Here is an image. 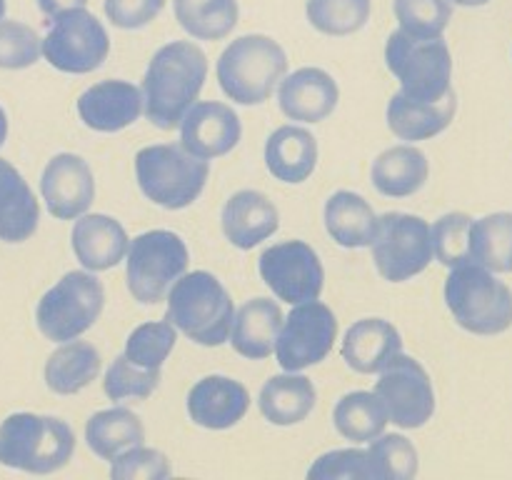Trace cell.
I'll return each instance as SVG.
<instances>
[{"label": "cell", "mask_w": 512, "mask_h": 480, "mask_svg": "<svg viewBox=\"0 0 512 480\" xmlns=\"http://www.w3.org/2000/svg\"><path fill=\"white\" fill-rule=\"evenodd\" d=\"M208 78V58L188 40L163 45L143 78V113L155 128L175 130L198 100Z\"/></svg>", "instance_id": "6da1fadb"}, {"label": "cell", "mask_w": 512, "mask_h": 480, "mask_svg": "<svg viewBox=\"0 0 512 480\" xmlns=\"http://www.w3.org/2000/svg\"><path fill=\"white\" fill-rule=\"evenodd\" d=\"M233 315L235 305L228 290L208 270L183 273L168 290L165 320L205 348H218L230 338Z\"/></svg>", "instance_id": "7a4b0ae2"}, {"label": "cell", "mask_w": 512, "mask_h": 480, "mask_svg": "<svg viewBox=\"0 0 512 480\" xmlns=\"http://www.w3.org/2000/svg\"><path fill=\"white\" fill-rule=\"evenodd\" d=\"M73 453V428L53 415L13 413L0 423V463L5 468L48 475L65 468Z\"/></svg>", "instance_id": "3957f363"}, {"label": "cell", "mask_w": 512, "mask_h": 480, "mask_svg": "<svg viewBox=\"0 0 512 480\" xmlns=\"http://www.w3.org/2000/svg\"><path fill=\"white\" fill-rule=\"evenodd\" d=\"M445 303L455 323L475 335H498L512 325V290L478 263L450 268Z\"/></svg>", "instance_id": "277c9868"}, {"label": "cell", "mask_w": 512, "mask_h": 480, "mask_svg": "<svg viewBox=\"0 0 512 480\" xmlns=\"http://www.w3.org/2000/svg\"><path fill=\"white\" fill-rule=\"evenodd\" d=\"M288 55L268 35H243L223 50L218 60V83L238 105H258L273 95L285 78Z\"/></svg>", "instance_id": "5b68a950"}, {"label": "cell", "mask_w": 512, "mask_h": 480, "mask_svg": "<svg viewBox=\"0 0 512 480\" xmlns=\"http://www.w3.org/2000/svg\"><path fill=\"white\" fill-rule=\"evenodd\" d=\"M208 175V160L188 153L183 145H148L135 155V178L140 190L160 208H188L203 193Z\"/></svg>", "instance_id": "8992f818"}, {"label": "cell", "mask_w": 512, "mask_h": 480, "mask_svg": "<svg viewBox=\"0 0 512 480\" xmlns=\"http://www.w3.org/2000/svg\"><path fill=\"white\" fill-rule=\"evenodd\" d=\"M385 63L408 98L440 100L453 90V55L443 38H415L395 30L385 45Z\"/></svg>", "instance_id": "52a82bcc"}, {"label": "cell", "mask_w": 512, "mask_h": 480, "mask_svg": "<svg viewBox=\"0 0 512 480\" xmlns=\"http://www.w3.org/2000/svg\"><path fill=\"white\" fill-rule=\"evenodd\" d=\"M103 305V283L93 273L73 270V273H65L40 298L35 320L45 338L53 343H65L93 328L95 320L103 313Z\"/></svg>", "instance_id": "ba28073f"}, {"label": "cell", "mask_w": 512, "mask_h": 480, "mask_svg": "<svg viewBox=\"0 0 512 480\" xmlns=\"http://www.w3.org/2000/svg\"><path fill=\"white\" fill-rule=\"evenodd\" d=\"M188 270V248L170 230H148L128 245V290L138 303L165 300L175 280Z\"/></svg>", "instance_id": "9c48e42d"}, {"label": "cell", "mask_w": 512, "mask_h": 480, "mask_svg": "<svg viewBox=\"0 0 512 480\" xmlns=\"http://www.w3.org/2000/svg\"><path fill=\"white\" fill-rule=\"evenodd\" d=\"M50 30L40 40V53L60 73L85 75L98 70L110 53V38L103 23L85 8L65 10L50 20Z\"/></svg>", "instance_id": "30bf717a"}, {"label": "cell", "mask_w": 512, "mask_h": 480, "mask_svg": "<svg viewBox=\"0 0 512 480\" xmlns=\"http://www.w3.org/2000/svg\"><path fill=\"white\" fill-rule=\"evenodd\" d=\"M370 248L378 273L390 283H405L433 260L430 225L418 215L385 213L378 218V233Z\"/></svg>", "instance_id": "8fae6325"}, {"label": "cell", "mask_w": 512, "mask_h": 480, "mask_svg": "<svg viewBox=\"0 0 512 480\" xmlns=\"http://www.w3.org/2000/svg\"><path fill=\"white\" fill-rule=\"evenodd\" d=\"M335 338H338V320L333 310L320 300H305L295 305L285 318L273 353L280 368L298 373L328 358Z\"/></svg>", "instance_id": "7c38bea8"}, {"label": "cell", "mask_w": 512, "mask_h": 480, "mask_svg": "<svg viewBox=\"0 0 512 480\" xmlns=\"http://www.w3.org/2000/svg\"><path fill=\"white\" fill-rule=\"evenodd\" d=\"M373 393L388 410V420H393L398 428H423L435 413V390L430 375L403 350L395 353L380 370V380L375 383Z\"/></svg>", "instance_id": "4fadbf2b"}, {"label": "cell", "mask_w": 512, "mask_h": 480, "mask_svg": "<svg viewBox=\"0 0 512 480\" xmlns=\"http://www.w3.org/2000/svg\"><path fill=\"white\" fill-rule=\"evenodd\" d=\"M260 275L275 298L290 305L318 300L325 285V270L318 253L305 240L270 245L260 255Z\"/></svg>", "instance_id": "5bb4252c"}, {"label": "cell", "mask_w": 512, "mask_h": 480, "mask_svg": "<svg viewBox=\"0 0 512 480\" xmlns=\"http://www.w3.org/2000/svg\"><path fill=\"white\" fill-rule=\"evenodd\" d=\"M40 193H43V200L53 218H80L95 200L93 170L75 153L55 155L43 170Z\"/></svg>", "instance_id": "9a60e30c"}, {"label": "cell", "mask_w": 512, "mask_h": 480, "mask_svg": "<svg viewBox=\"0 0 512 480\" xmlns=\"http://www.w3.org/2000/svg\"><path fill=\"white\" fill-rule=\"evenodd\" d=\"M240 135H243V125L235 110L218 100L193 103L180 120L183 148L205 160L228 155L240 143Z\"/></svg>", "instance_id": "2e32d148"}, {"label": "cell", "mask_w": 512, "mask_h": 480, "mask_svg": "<svg viewBox=\"0 0 512 480\" xmlns=\"http://www.w3.org/2000/svg\"><path fill=\"white\" fill-rule=\"evenodd\" d=\"M143 113V93L128 80H103L78 98V115L95 133H118Z\"/></svg>", "instance_id": "e0dca14e"}, {"label": "cell", "mask_w": 512, "mask_h": 480, "mask_svg": "<svg viewBox=\"0 0 512 480\" xmlns=\"http://www.w3.org/2000/svg\"><path fill=\"white\" fill-rule=\"evenodd\" d=\"M248 408V388L225 375H208V378L198 380L188 393V415L200 428H233L245 418Z\"/></svg>", "instance_id": "ac0fdd59"}, {"label": "cell", "mask_w": 512, "mask_h": 480, "mask_svg": "<svg viewBox=\"0 0 512 480\" xmlns=\"http://www.w3.org/2000/svg\"><path fill=\"white\" fill-rule=\"evenodd\" d=\"M338 100V83L320 68H300L280 80V110L298 123H320L338 108Z\"/></svg>", "instance_id": "d6986e66"}, {"label": "cell", "mask_w": 512, "mask_h": 480, "mask_svg": "<svg viewBox=\"0 0 512 480\" xmlns=\"http://www.w3.org/2000/svg\"><path fill=\"white\" fill-rule=\"evenodd\" d=\"M73 253L78 263L90 273H103L115 268L128 255V233L110 215H80L70 233Z\"/></svg>", "instance_id": "ffe728a7"}, {"label": "cell", "mask_w": 512, "mask_h": 480, "mask_svg": "<svg viewBox=\"0 0 512 480\" xmlns=\"http://www.w3.org/2000/svg\"><path fill=\"white\" fill-rule=\"evenodd\" d=\"M220 220H223L225 238L240 250L255 248L280 228L278 208L268 195L258 190H240L230 195Z\"/></svg>", "instance_id": "44dd1931"}, {"label": "cell", "mask_w": 512, "mask_h": 480, "mask_svg": "<svg viewBox=\"0 0 512 480\" xmlns=\"http://www.w3.org/2000/svg\"><path fill=\"white\" fill-rule=\"evenodd\" d=\"M455 110H458L455 90L440 100H415L395 93L388 103V128L400 140H430L453 123Z\"/></svg>", "instance_id": "7402d4cb"}, {"label": "cell", "mask_w": 512, "mask_h": 480, "mask_svg": "<svg viewBox=\"0 0 512 480\" xmlns=\"http://www.w3.org/2000/svg\"><path fill=\"white\" fill-rule=\"evenodd\" d=\"M280 328H283L280 305L270 298H253L235 310L228 340L235 353L243 358L263 360L273 355Z\"/></svg>", "instance_id": "603a6c76"}, {"label": "cell", "mask_w": 512, "mask_h": 480, "mask_svg": "<svg viewBox=\"0 0 512 480\" xmlns=\"http://www.w3.org/2000/svg\"><path fill=\"white\" fill-rule=\"evenodd\" d=\"M403 350L398 328L383 318H363L348 328L343 338V360L360 375H373Z\"/></svg>", "instance_id": "cb8c5ba5"}, {"label": "cell", "mask_w": 512, "mask_h": 480, "mask_svg": "<svg viewBox=\"0 0 512 480\" xmlns=\"http://www.w3.org/2000/svg\"><path fill=\"white\" fill-rule=\"evenodd\" d=\"M265 165L283 183H305L318 165V140L298 125H283L265 145Z\"/></svg>", "instance_id": "d4e9b609"}, {"label": "cell", "mask_w": 512, "mask_h": 480, "mask_svg": "<svg viewBox=\"0 0 512 480\" xmlns=\"http://www.w3.org/2000/svg\"><path fill=\"white\" fill-rule=\"evenodd\" d=\"M40 205L23 175L0 158V240L23 243L38 230Z\"/></svg>", "instance_id": "484cf974"}, {"label": "cell", "mask_w": 512, "mask_h": 480, "mask_svg": "<svg viewBox=\"0 0 512 480\" xmlns=\"http://www.w3.org/2000/svg\"><path fill=\"white\" fill-rule=\"evenodd\" d=\"M325 228L343 248H370L378 233V215L363 195L338 190L325 203Z\"/></svg>", "instance_id": "4316f807"}, {"label": "cell", "mask_w": 512, "mask_h": 480, "mask_svg": "<svg viewBox=\"0 0 512 480\" xmlns=\"http://www.w3.org/2000/svg\"><path fill=\"white\" fill-rule=\"evenodd\" d=\"M430 175V163L423 150L415 145H395L375 158L370 178L375 190L388 198H408L425 185Z\"/></svg>", "instance_id": "83f0119b"}, {"label": "cell", "mask_w": 512, "mask_h": 480, "mask_svg": "<svg viewBox=\"0 0 512 480\" xmlns=\"http://www.w3.org/2000/svg\"><path fill=\"white\" fill-rule=\"evenodd\" d=\"M315 385L310 383V378L298 373H285V375H273L268 383L260 390V413L268 423L273 425H295L303 423L310 415V410L315 408Z\"/></svg>", "instance_id": "f1b7e54d"}, {"label": "cell", "mask_w": 512, "mask_h": 480, "mask_svg": "<svg viewBox=\"0 0 512 480\" xmlns=\"http://www.w3.org/2000/svg\"><path fill=\"white\" fill-rule=\"evenodd\" d=\"M100 353L85 340H65L45 363V385L58 395H75L100 373Z\"/></svg>", "instance_id": "f546056e"}, {"label": "cell", "mask_w": 512, "mask_h": 480, "mask_svg": "<svg viewBox=\"0 0 512 480\" xmlns=\"http://www.w3.org/2000/svg\"><path fill=\"white\" fill-rule=\"evenodd\" d=\"M85 440H88V448L98 458L113 460L120 453H125V450L143 445V420L128 408L100 410L85 425Z\"/></svg>", "instance_id": "4dcf8cb0"}, {"label": "cell", "mask_w": 512, "mask_h": 480, "mask_svg": "<svg viewBox=\"0 0 512 480\" xmlns=\"http://www.w3.org/2000/svg\"><path fill=\"white\" fill-rule=\"evenodd\" d=\"M175 20L195 40H223L238 25V0H173Z\"/></svg>", "instance_id": "1f68e13d"}, {"label": "cell", "mask_w": 512, "mask_h": 480, "mask_svg": "<svg viewBox=\"0 0 512 480\" xmlns=\"http://www.w3.org/2000/svg\"><path fill=\"white\" fill-rule=\"evenodd\" d=\"M333 423L345 440L370 443L383 435L385 425H388V410L380 403L378 395L358 390V393H348L338 400L333 410Z\"/></svg>", "instance_id": "d6a6232c"}, {"label": "cell", "mask_w": 512, "mask_h": 480, "mask_svg": "<svg viewBox=\"0 0 512 480\" xmlns=\"http://www.w3.org/2000/svg\"><path fill=\"white\" fill-rule=\"evenodd\" d=\"M470 263L512 273V213H493L470 225Z\"/></svg>", "instance_id": "836d02e7"}, {"label": "cell", "mask_w": 512, "mask_h": 480, "mask_svg": "<svg viewBox=\"0 0 512 480\" xmlns=\"http://www.w3.org/2000/svg\"><path fill=\"white\" fill-rule=\"evenodd\" d=\"M368 460L373 480H410L418 473V450L398 433L370 440Z\"/></svg>", "instance_id": "e575fe53"}, {"label": "cell", "mask_w": 512, "mask_h": 480, "mask_svg": "<svg viewBox=\"0 0 512 480\" xmlns=\"http://www.w3.org/2000/svg\"><path fill=\"white\" fill-rule=\"evenodd\" d=\"M308 20L318 33L353 35L370 20V0H308Z\"/></svg>", "instance_id": "d590c367"}, {"label": "cell", "mask_w": 512, "mask_h": 480, "mask_svg": "<svg viewBox=\"0 0 512 480\" xmlns=\"http://www.w3.org/2000/svg\"><path fill=\"white\" fill-rule=\"evenodd\" d=\"M178 343V328L168 320L143 323L128 335L125 358L140 368H160Z\"/></svg>", "instance_id": "8d00e7d4"}, {"label": "cell", "mask_w": 512, "mask_h": 480, "mask_svg": "<svg viewBox=\"0 0 512 480\" xmlns=\"http://www.w3.org/2000/svg\"><path fill=\"white\" fill-rule=\"evenodd\" d=\"M400 30L415 38H440L453 18L450 0H395Z\"/></svg>", "instance_id": "74e56055"}, {"label": "cell", "mask_w": 512, "mask_h": 480, "mask_svg": "<svg viewBox=\"0 0 512 480\" xmlns=\"http://www.w3.org/2000/svg\"><path fill=\"white\" fill-rule=\"evenodd\" d=\"M160 385V368H140V365L130 363L125 355L110 363L108 373H105L103 390L113 403L125 398L145 400L155 393Z\"/></svg>", "instance_id": "f35d334b"}, {"label": "cell", "mask_w": 512, "mask_h": 480, "mask_svg": "<svg viewBox=\"0 0 512 480\" xmlns=\"http://www.w3.org/2000/svg\"><path fill=\"white\" fill-rule=\"evenodd\" d=\"M470 225L468 213H448L430 228L433 255L448 268L470 263Z\"/></svg>", "instance_id": "ab89813d"}, {"label": "cell", "mask_w": 512, "mask_h": 480, "mask_svg": "<svg viewBox=\"0 0 512 480\" xmlns=\"http://www.w3.org/2000/svg\"><path fill=\"white\" fill-rule=\"evenodd\" d=\"M40 38L30 25L18 20H0V68L23 70L38 63Z\"/></svg>", "instance_id": "60d3db41"}, {"label": "cell", "mask_w": 512, "mask_h": 480, "mask_svg": "<svg viewBox=\"0 0 512 480\" xmlns=\"http://www.w3.org/2000/svg\"><path fill=\"white\" fill-rule=\"evenodd\" d=\"M110 463V478L115 480H163L170 475V460L165 453L143 445L125 450Z\"/></svg>", "instance_id": "b9f144b4"}, {"label": "cell", "mask_w": 512, "mask_h": 480, "mask_svg": "<svg viewBox=\"0 0 512 480\" xmlns=\"http://www.w3.org/2000/svg\"><path fill=\"white\" fill-rule=\"evenodd\" d=\"M308 478L313 480H373L370 473V460L368 450H333V453H325L323 458H318L313 463V468L308 470Z\"/></svg>", "instance_id": "7bdbcfd3"}, {"label": "cell", "mask_w": 512, "mask_h": 480, "mask_svg": "<svg viewBox=\"0 0 512 480\" xmlns=\"http://www.w3.org/2000/svg\"><path fill=\"white\" fill-rule=\"evenodd\" d=\"M163 8L165 0H105V15L120 30L145 28Z\"/></svg>", "instance_id": "ee69618b"}, {"label": "cell", "mask_w": 512, "mask_h": 480, "mask_svg": "<svg viewBox=\"0 0 512 480\" xmlns=\"http://www.w3.org/2000/svg\"><path fill=\"white\" fill-rule=\"evenodd\" d=\"M88 0H38V8L45 18L53 20L55 15L65 13V10H73V8H85Z\"/></svg>", "instance_id": "f6af8a7d"}, {"label": "cell", "mask_w": 512, "mask_h": 480, "mask_svg": "<svg viewBox=\"0 0 512 480\" xmlns=\"http://www.w3.org/2000/svg\"><path fill=\"white\" fill-rule=\"evenodd\" d=\"M8 138V118H5V110L0 108V145Z\"/></svg>", "instance_id": "bcb514c9"}, {"label": "cell", "mask_w": 512, "mask_h": 480, "mask_svg": "<svg viewBox=\"0 0 512 480\" xmlns=\"http://www.w3.org/2000/svg\"><path fill=\"white\" fill-rule=\"evenodd\" d=\"M455 5H465V8H480V5L490 3V0H453Z\"/></svg>", "instance_id": "7dc6e473"}, {"label": "cell", "mask_w": 512, "mask_h": 480, "mask_svg": "<svg viewBox=\"0 0 512 480\" xmlns=\"http://www.w3.org/2000/svg\"><path fill=\"white\" fill-rule=\"evenodd\" d=\"M3 15H5V0H0V20H3Z\"/></svg>", "instance_id": "c3c4849f"}]
</instances>
